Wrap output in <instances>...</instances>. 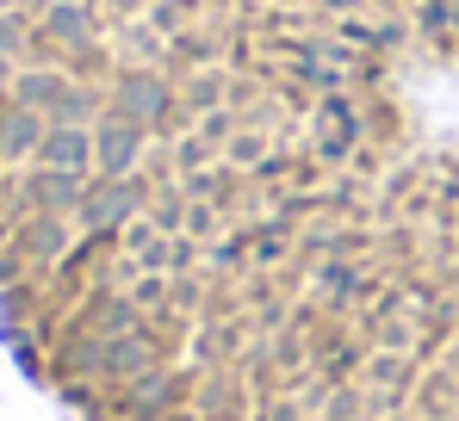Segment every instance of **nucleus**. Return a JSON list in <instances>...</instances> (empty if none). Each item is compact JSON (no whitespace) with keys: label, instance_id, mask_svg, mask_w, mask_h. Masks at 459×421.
Returning a JSON list of instances; mask_svg holds the SVG:
<instances>
[{"label":"nucleus","instance_id":"obj_1","mask_svg":"<svg viewBox=\"0 0 459 421\" xmlns=\"http://www.w3.org/2000/svg\"><path fill=\"white\" fill-rule=\"evenodd\" d=\"M161 421H205V416H199V409H168Z\"/></svg>","mask_w":459,"mask_h":421}]
</instances>
